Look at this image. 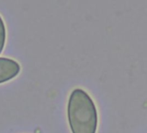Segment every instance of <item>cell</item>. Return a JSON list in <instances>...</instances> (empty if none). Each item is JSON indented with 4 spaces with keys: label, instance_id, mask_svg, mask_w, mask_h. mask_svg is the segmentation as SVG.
<instances>
[{
    "label": "cell",
    "instance_id": "1",
    "mask_svg": "<svg viewBox=\"0 0 147 133\" xmlns=\"http://www.w3.org/2000/svg\"><path fill=\"white\" fill-rule=\"evenodd\" d=\"M67 118L71 133H96L98 113L93 99L81 89H74L69 97Z\"/></svg>",
    "mask_w": 147,
    "mask_h": 133
},
{
    "label": "cell",
    "instance_id": "2",
    "mask_svg": "<svg viewBox=\"0 0 147 133\" xmlns=\"http://www.w3.org/2000/svg\"><path fill=\"white\" fill-rule=\"evenodd\" d=\"M21 67L14 60L0 57V84L7 82L18 75Z\"/></svg>",
    "mask_w": 147,
    "mask_h": 133
},
{
    "label": "cell",
    "instance_id": "3",
    "mask_svg": "<svg viewBox=\"0 0 147 133\" xmlns=\"http://www.w3.org/2000/svg\"><path fill=\"white\" fill-rule=\"evenodd\" d=\"M6 41V29L2 16H0V54L2 53Z\"/></svg>",
    "mask_w": 147,
    "mask_h": 133
}]
</instances>
